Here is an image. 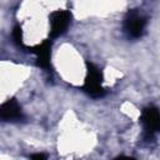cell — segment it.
I'll use <instances>...</instances> for the list:
<instances>
[{
    "label": "cell",
    "instance_id": "obj_1",
    "mask_svg": "<svg viewBox=\"0 0 160 160\" xmlns=\"http://www.w3.org/2000/svg\"><path fill=\"white\" fill-rule=\"evenodd\" d=\"M102 71L92 62L86 61V76L84 80L82 90L94 99H100L105 96L106 91L102 88Z\"/></svg>",
    "mask_w": 160,
    "mask_h": 160
},
{
    "label": "cell",
    "instance_id": "obj_2",
    "mask_svg": "<svg viewBox=\"0 0 160 160\" xmlns=\"http://www.w3.org/2000/svg\"><path fill=\"white\" fill-rule=\"evenodd\" d=\"M148 20L136 9H131L128 11L125 19H124V31L130 39H139L144 35L146 29Z\"/></svg>",
    "mask_w": 160,
    "mask_h": 160
},
{
    "label": "cell",
    "instance_id": "obj_3",
    "mask_svg": "<svg viewBox=\"0 0 160 160\" xmlns=\"http://www.w3.org/2000/svg\"><path fill=\"white\" fill-rule=\"evenodd\" d=\"M50 39H56L66 32L71 22V12L69 10H55L49 16Z\"/></svg>",
    "mask_w": 160,
    "mask_h": 160
},
{
    "label": "cell",
    "instance_id": "obj_4",
    "mask_svg": "<svg viewBox=\"0 0 160 160\" xmlns=\"http://www.w3.org/2000/svg\"><path fill=\"white\" fill-rule=\"evenodd\" d=\"M140 122L144 129L146 139H151L155 134L160 132V110L155 106H148L141 111Z\"/></svg>",
    "mask_w": 160,
    "mask_h": 160
},
{
    "label": "cell",
    "instance_id": "obj_5",
    "mask_svg": "<svg viewBox=\"0 0 160 160\" xmlns=\"http://www.w3.org/2000/svg\"><path fill=\"white\" fill-rule=\"evenodd\" d=\"M30 52H32L36 58V64L39 68L49 71L50 70V58H51V40H44L42 42L30 48Z\"/></svg>",
    "mask_w": 160,
    "mask_h": 160
},
{
    "label": "cell",
    "instance_id": "obj_6",
    "mask_svg": "<svg viewBox=\"0 0 160 160\" xmlns=\"http://www.w3.org/2000/svg\"><path fill=\"white\" fill-rule=\"evenodd\" d=\"M0 116L4 121H20L24 119L21 106L15 99H9L1 104Z\"/></svg>",
    "mask_w": 160,
    "mask_h": 160
},
{
    "label": "cell",
    "instance_id": "obj_7",
    "mask_svg": "<svg viewBox=\"0 0 160 160\" xmlns=\"http://www.w3.org/2000/svg\"><path fill=\"white\" fill-rule=\"evenodd\" d=\"M11 36H12V40L14 42L18 45V46H22V30H21V26L20 25H15L14 29H12V32H11Z\"/></svg>",
    "mask_w": 160,
    "mask_h": 160
},
{
    "label": "cell",
    "instance_id": "obj_8",
    "mask_svg": "<svg viewBox=\"0 0 160 160\" xmlns=\"http://www.w3.org/2000/svg\"><path fill=\"white\" fill-rule=\"evenodd\" d=\"M30 160H48L46 155L42 154V152H36V154H32Z\"/></svg>",
    "mask_w": 160,
    "mask_h": 160
},
{
    "label": "cell",
    "instance_id": "obj_9",
    "mask_svg": "<svg viewBox=\"0 0 160 160\" xmlns=\"http://www.w3.org/2000/svg\"><path fill=\"white\" fill-rule=\"evenodd\" d=\"M114 160H135V159L131 158V156H118V158H115Z\"/></svg>",
    "mask_w": 160,
    "mask_h": 160
}]
</instances>
